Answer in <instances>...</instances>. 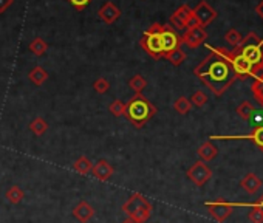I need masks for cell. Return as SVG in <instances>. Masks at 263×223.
Instances as JSON below:
<instances>
[{
	"label": "cell",
	"instance_id": "6da1fadb",
	"mask_svg": "<svg viewBox=\"0 0 263 223\" xmlns=\"http://www.w3.org/2000/svg\"><path fill=\"white\" fill-rule=\"evenodd\" d=\"M208 48L210 50L209 56L195 67L193 73L214 95L222 96L235 81V73L231 65V51L223 47Z\"/></svg>",
	"mask_w": 263,
	"mask_h": 223
},
{
	"label": "cell",
	"instance_id": "7a4b0ae2",
	"mask_svg": "<svg viewBox=\"0 0 263 223\" xmlns=\"http://www.w3.org/2000/svg\"><path fill=\"white\" fill-rule=\"evenodd\" d=\"M157 107L142 93H135L133 98L125 104L124 116L129 119L135 129H142L157 115Z\"/></svg>",
	"mask_w": 263,
	"mask_h": 223
},
{
	"label": "cell",
	"instance_id": "3957f363",
	"mask_svg": "<svg viewBox=\"0 0 263 223\" xmlns=\"http://www.w3.org/2000/svg\"><path fill=\"white\" fill-rule=\"evenodd\" d=\"M234 48L252 65L254 78H259L263 73V37H259L256 33H248V36Z\"/></svg>",
	"mask_w": 263,
	"mask_h": 223
},
{
	"label": "cell",
	"instance_id": "277c9868",
	"mask_svg": "<svg viewBox=\"0 0 263 223\" xmlns=\"http://www.w3.org/2000/svg\"><path fill=\"white\" fill-rule=\"evenodd\" d=\"M152 204L144 195L135 192L132 197L123 204V211L127 217L132 219L135 223H146L152 214Z\"/></svg>",
	"mask_w": 263,
	"mask_h": 223
},
{
	"label": "cell",
	"instance_id": "5b68a950",
	"mask_svg": "<svg viewBox=\"0 0 263 223\" xmlns=\"http://www.w3.org/2000/svg\"><path fill=\"white\" fill-rule=\"evenodd\" d=\"M161 28H163V25H161V23H158V22L152 23L150 27L146 31H144L142 37L140 39L141 48L146 51V53L150 57H154V59L164 57L163 48H161V39H159Z\"/></svg>",
	"mask_w": 263,
	"mask_h": 223
},
{
	"label": "cell",
	"instance_id": "8992f818",
	"mask_svg": "<svg viewBox=\"0 0 263 223\" xmlns=\"http://www.w3.org/2000/svg\"><path fill=\"white\" fill-rule=\"evenodd\" d=\"M171 25L175 30H186L189 27H195L198 25L197 20L193 19L192 8L189 5H181L180 8H176L175 13L171 16Z\"/></svg>",
	"mask_w": 263,
	"mask_h": 223
},
{
	"label": "cell",
	"instance_id": "52a82bcc",
	"mask_svg": "<svg viewBox=\"0 0 263 223\" xmlns=\"http://www.w3.org/2000/svg\"><path fill=\"white\" fill-rule=\"evenodd\" d=\"M159 39H161V48H163L164 56L176 48H181V36L176 33V30L172 25H163Z\"/></svg>",
	"mask_w": 263,
	"mask_h": 223
},
{
	"label": "cell",
	"instance_id": "ba28073f",
	"mask_svg": "<svg viewBox=\"0 0 263 223\" xmlns=\"http://www.w3.org/2000/svg\"><path fill=\"white\" fill-rule=\"evenodd\" d=\"M231 51V65L235 73V79H246V78H254V70L252 65L246 61V59L237 51V48L229 50Z\"/></svg>",
	"mask_w": 263,
	"mask_h": 223
},
{
	"label": "cell",
	"instance_id": "9c48e42d",
	"mask_svg": "<svg viewBox=\"0 0 263 223\" xmlns=\"http://www.w3.org/2000/svg\"><path fill=\"white\" fill-rule=\"evenodd\" d=\"M186 175H188V178L191 180V182L195 185V186H205L210 177H212V170L210 167L206 166V163L205 161H197V163H193V166H191L188 169V172H186Z\"/></svg>",
	"mask_w": 263,
	"mask_h": 223
},
{
	"label": "cell",
	"instance_id": "30bf717a",
	"mask_svg": "<svg viewBox=\"0 0 263 223\" xmlns=\"http://www.w3.org/2000/svg\"><path fill=\"white\" fill-rule=\"evenodd\" d=\"M206 208H208L210 216L214 217L217 222L223 223L232 214L235 206H234V203H229L225 199H218L215 202H208L206 203Z\"/></svg>",
	"mask_w": 263,
	"mask_h": 223
},
{
	"label": "cell",
	"instance_id": "8fae6325",
	"mask_svg": "<svg viewBox=\"0 0 263 223\" xmlns=\"http://www.w3.org/2000/svg\"><path fill=\"white\" fill-rule=\"evenodd\" d=\"M192 13H193V19L197 20V23L201 28L208 27V25L217 17V11L206 2V0H201V2L192 10Z\"/></svg>",
	"mask_w": 263,
	"mask_h": 223
},
{
	"label": "cell",
	"instance_id": "7c38bea8",
	"mask_svg": "<svg viewBox=\"0 0 263 223\" xmlns=\"http://www.w3.org/2000/svg\"><path fill=\"white\" fill-rule=\"evenodd\" d=\"M206 37H208L206 30L201 28L200 25H195V27L186 28L184 34L181 36V44H186L189 48H198L206 40Z\"/></svg>",
	"mask_w": 263,
	"mask_h": 223
},
{
	"label": "cell",
	"instance_id": "4fadbf2b",
	"mask_svg": "<svg viewBox=\"0 0 263 223\" xmlns=\"http://www.w3.org/2000/svg\"><path fill=\"white\" fill-rule=\"evenodd\" d=\"M212 140H249L251 143H254L260 150H263V124L262 126H256L254 130L249 135H242V136H218L214 135L210 136Z\"/></svg>",
	"mask_w": 263,
	"mask_h": 223
},
{
	"label": "cell",
	"instance_id": "5bb4252c",
	"mask_svg": "<svg viewBox=\"0 0 263 223\" xmlns=\"http://www.w3.org/2000/svg\"><path fill=\"white\" fill-rule=\"evenodd\" d=\"M98 17L107 25H113L118 19L121 17V10L118 8L113 2H105L99 8Z\"/></svg>",
	"mask_w": 263,
	"mask_h": 223
},
{
	"label": "cell",
	"instance_id": "9a60e30c",
	"mask_svg": "<svg viewBox=\"0 0 263 223\" xmlns=\"http://www.w3.org/2000/svg\"><path fill=\"white\" fill-rule=\"evenodd\" d=\"M91 174L95 175L98 180H101V182H107V180L115 174V169L107 160H99L98 163L93 165Z\"/></svg>",
	"mask_w": 263,
	"mask_h": 223
},
{
	"label": "cell",
	"instance_id": "2e32d148",
	"mask_svg": "<svg viewBox=\"0 0 263 223\" xmlns=\"http://www.w3.org/2000/svg\"><path fill=\"white\" fill-rule=\"evenodd\" d=\"M73 216H74V219L78 220V222L87 223L88 220L93 219V216H95V208H93L91 204H88L86 200H81V202L74 206Z\"/></svg>",
	"mask_w": 263,
	"mask_h": 223
},
{
	"label": "cell",
	"instance_id": "e0dca14e",
	"mask_svg": "<svg viewBox=\"0 0 263 223\" xmlns=\"http://www.w3.org/2000/svg\"><path fill=\"white\" fill-rule=\"evenodd\" d=\"M240 186L248 194H256L262 186V180L256 174H246L240 182Z\"/></svg>",
	"mask_w": 263,
	"mask_h": 223
},
{
	"label": "cell",
	"instance_id": "ac0fdd59",
	"mask_svg": "<svg viewBox=\"0 0 263 223\" xmlns=\"http://www.w3.org/2000/svg\"><path fill=\"white\" fill-rule=\"evenodd\" d=\"M197 153H198V157L201 158V161H210V160H214L217 157L218 149L210 141H206V143H203L200 146Z\"/></svg>",
	"mask_w": 263,
	"mask_h": 223
},
{
	"label": "cell",
	"instance_id": "d6986e66",
	"mask_svg": "<svg viewBox=\"0 0 263 223\" xmlns=\"http://www.w3.org/2000/svg\"><path fill=\"white\" fill-rule=\"evenodd\" d=\"M28 78H30V81H31L33 84L37 85V87H40V85H44V84L47 82L48 73H47L45 68H42L40 65H37V67H35V68H33V70L30 72Z\"/></svg>",
	"mask_w": 263,
	"mask_h": 223
},
{
	"label": "cell",
	"instance_id": "ffe728a7",
	"mask_svg": "<svg viewBox=\"0 0 263 223\" xmlns=\"http://www.w3.org/2000/svg\"><path fill=\"white\" fill-rule=\"evenodd\" d=\"M28 50L31 51L33 55L40 57V56H44L47 53V50H48V44L47 42L42 39V37H35L31 42H30V45H28Z\"/></svg>",
	"mask_w": 263,
	"mask_h": 223
},
{
	"label": "cell",
	"instance_id": "44dd1931",
	"mask_svg": "<svg viewBox=\"0 0 263 223\" xmlns=\"http://www.w3.org/2000/svg\"><path fill=\"white\" fill-rule=\"evenodd\" d=\"M73 167L76 172H79L81 175H87V174H91V167H93V163L87 158V157H79L73 163Z\"/></svg>",
	"mask_w": 263,
	"mask_h": 223
},
{
	"label": "cell",
	"instance_id": "7402d4cb",
	"mask_svg": "<svg viewBox=\"0 0 263 223\" xmlns=\"http://www.w3.org/2000/svg\"><path fill=\"white\" fill-rule=\"evenodd\" d=\"M30 130L35 133L36 136H42L44 135L47 130H48V123L45 121L44 118H40V116H37V118H35L31 121V124H30Z\"/></svg>",
	"mask_w": 263,
	"mask_h": 223
},
{
	"label": "cell",
	"instance_id": "603a6c76",
	"mask_svg": "<svg viewBox=\"0 0 263 223\" xmlns=\"http://www.w3.org/2000/svg\"><path fill=\"white\" fill-rule=\"evenodd\" d=\"M129 87L135 92V93H142L144 89L147 87V81L142 74H135L129 79Z\"/></svg>",
	"mask_w": 263,
	"mask_h": 223
},
{
	"label": "cell",
	"instance_id": "cb8c5ba5",
	"mask_svg": "<svg viewBox=\"0 0 263 223\" xmlns=\"http://www.w3.org/2000/svg\"><path fill=\"white\" fill-rule=\"evenodd\" d=\"M5 197H6L8 202H10V203H13V204H19V203L23 200L25 194H23V191L20 189V187H19L18 185H14V186H11L10 189L6 191Z\"/></svg>",
	"mask_w": 263,
	"mask_h": 223
},
{
	"label": "cell",
	"instance_id": "d4e9b609",
	"mask_svg": "<svg viewBox=\"0 0 263 223\" xmlns=\"http://www.w3.org/2000/svg\"><path fill=\"white\" fill-rule=\"evenodd\" d=\"M164 59H167L169 62H171L172 65L178 67V65H181L184 61H186V53L181 50V48H176L174 51H171V53H167L164 56Z\"/></svg>",
	"mask_w": 263,
	"mask_h": 223
},
{
	"label": "cell",
	"instance_id": "484cf974",
	"mask_svg": "<svg viewBox=\"0 0 263 223\" xmlns=\"http://www.w3.org/2000/svg\"><path fill=\"white\" fill-rule=\"evenodd\" d=\"M174 109L176 113H180V115H188L191 109H192V104H191V101L186 98V96H180L175 102H174Z\"/></svg>",
	"mask_w": 263,
	"mask_h": 223
},
{
	"label": "cell",
	"instance_id": "4316f807",
	"mask_svg": "<svg viewBox=\"0 0 263 223\" xmlns=\"http://www.w3.org/2000/svg\"><path fill=\"white\" fill-rule=\"evenodd\" d=\"M251 90H252V95L256 96V99L263 106V73L259 76V78L254 79Z\"/></svg>",
	"mask_w": 263,
	"mask_h": 223
},
{
	"label": "cell",
	"instance_id": "83f0119b",
	"mask_svg": "<svg viewBox=\"0 0 263 223\" xmlns=\"http://www.w3.org/2000/svg\"><path fill=\"white\" fill-rule=\"evenodd\" d=\"M254 110H256V109L252 107L251 102L243 101L242 104L237 107V113H239V116H240L242 119H246V121H249V118H251V115L254 113Z\"/></svg>",
	"mask_w": 263,
	"mask_h": 223
},
{
	"label": "cell",
	"instance_id": "f1b7e54d",
	"mask_svg": "<svg viewBox=\"0 0 263 223\" xmlns=\"http://www.w3.org/2000/svg\"><path fill=\"white\" fill-rule=\"evenodd\" d=\"M108 110L110 113H112L113 116L120 118V116H124V112H125V104L121 101V99H115L112 104L108 106Z\"/></svg>",
	"mask_w": 263,
	"mask_h": 223
},
{
	"label": "cell",
	"instance_id": "f546056e",
	"mask_svg": "<svg viewBox=\"0 0 263 223\" xmlns=\"http://www.w3.org/2000/svg\"><path fill=\"white\" fill-rule=\"evenodd\" d=\"M191 104L195 106V107H203L208 102V96H206V93L203 92V90H197L193 93V95L191 96Z\"/></svg>",
	"mask_w": 263,
	"mask_h": 223
},
{
	"label": "cell",
	"instance_id": "4dcf8cb0",
	"mask_svg": "<svg viewBox=\"0 0 263 223\" xmlns=\"http://www.w3.org/2000/svg\"><path fill=\"white\" fill-rule=\"evenodd\" d=\"M225 39H226V42L229 45H232V47H237L242 42V39H243V36L242 34L237 31V30H234V28H231L228 33H226V36H225Z\"/></svg>",
	"mask_w": 263,
	"mask_h": 223
},
{
	"label": "cell",
	"instance_id": "1f68e13d",
	"mask_svg": "<svg viewBox=\"0 0 263 223\" xmlns=\"http://www.w3.org/2000/svg\"><path fill=\"white\" fill-rule=\"evenodd\" d=\"M93 89H95V92L99 93V95H104V93L110 90V82L105 78H99L93 84Z\"/></svg>",
	"mask_w": 263,
	"mask_h": 223
},
{
	"label": "cell",
	"instance_id": "d6a6232c",
	"mask_svg": "<svg viewBox=\"0 0 263 223\" xmlns=\"http://www.w3.org/2000/svg\"><path fill=\"white\" fill-rule=\"evenodd\" d=\"M93 0H69V3L74 8L76 11H82L86 10V6H88Z\"/></svg>",
	"mask_w": 263,
	"mask_h": 223
},
{
	"label": "cell",
	"instance_id": "836d02e7",
	"mask_svg": "<svg viewBox=\"0 0 263 223\" xmlns=\"http://www.w3.org/2000/svg\"><path fill=\"white\" fill-rule=\"evenodd\" d=\"M14 0H0V14H3L13 5Z\"/></svg>",
	"mask_w": 263,
	"mask_h": 223
},
{
	"label": "cell",
	"instance_id": "e575fe53",
	"mask_svg": "<svg viewBox=\"0 0 263 223\" xmlns=\"http://www.w3.org/2000/svg\"><path fill=\"white\" fill-rule=\"evenodd\" d=\"M256 13L262 17V19H263V0H262V2L256 6Z\"/></svg>",
	"mask_w": 263,
	"mask_h": 223
},
{
	"label": "cell",
	"instance_id": "d590c367",
	"mask_svg": "<svg viewBox=\"0 0 263 223\" xmlns=\"http://www.w3.org/2000/svg\"><path fill=\"white\" fill-rule=\"evenodd\" d=\"M254 204H257V206H260V208L263 209V195H262L260 199H259V202H256V203H254Z\"/></svg>",
	"mask_w": 263,
	"mask_h": 223
},
{
	"label": "cell",
	"instance_id": "8d00e7d4",
	"mask_svg": "<svg viewBox=\"0 0 263 223\" xmlns=\"http://www.w3.org/2000/svg\"><path fill=\"white\" fill-rule=\"evenodd\" d=\"M121 223H135V222H133L132 219H129V217H127V219H124V220H123Z\"/></svg>",
	"mask_w": 263,
	"mask_h": 223
}]
</instances>
